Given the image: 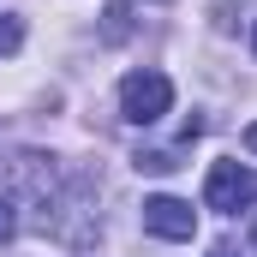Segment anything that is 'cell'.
<instances>
[{
    "label": "cell",
    "instance_id": "cell-3",
    "mask_svg": "<svg viewBox=\"0 0 257 257\" xmlns=\"http://www.w3.org/2000/svg\"><path fill=\"white\" fill-rule=\"evenodd\" d=\"M144 233H156V239H192L197 209L174 192H156V197H144Z\"/></svg>",
    "mask_w": 257,
    "mask_h": 257
},
{
    "label": "cell",
    "instance_id": "cell-2",
    "mask_svg": "<svg viewBox=\"0 0 257 257\" xmlns=\"http://www.w3.org/2000/svg\"><path fill=\"white\" fill-rule=\"evenodd\" d=\"M203 203H209V209H221V215L251 209V203H257V174L245 168V162H215V168H209V180H203Z\"/></svg>",
    "mask_w": 257,
    "mask_h": 257
},
{
    "label": "cell",
    "instance_id": "cell-9",
    "mask_svg": "<svg viewBox=\"0 0 257 257\" xmlns=\"http://www.w3.org/2000/svg\"><path fill=\"white\" fill-rule=\"evenodd\" d=\"M251 245H257V227H251Z\"/></svg>",
    "mask_w": 257,
    "mask_h": 257
},
{
    "label": "cell",
    "instance_id": "cell-5",
    "mask_svg": "<svg viewBox=\"0 0 257 257\" xmlns=\"http://www.w3.org/2000/svg\"><path fill=\"white\" fill-rule=\"evenodd\" d=\"M126 30H132V12L126 6H108V42H120Z\"/></svg>",
    "mask_w": 257,
    "mask_h": 257
},
{
    "label": "cell",
    "instance_id": "cell-6",
    "mask_svg": "<svg viewBox=\"0 0 257 257\" xmlns=\"http://www.w3.org/2000/svg\"><path fill=\"white\" fill-rule=\"evenodd\" d=\"M18 233V209H12V197H0V245Z\"/></svg>",
    "mask_w": 257,
    "mask_h": 257
},
{
    "label": "cell",
    "instance_id": "cell-7",
    "mask_svg": "<svg viewBox=\"0 0 257 257\" xmlns=\"http://www.w3.org/2000/svg\"><path fill=\"white\" fill-rule=\"evenodd\" d=\"M209 257H239V251H233V245H209Z\"/></svg>",
    "mask_w": 257,
    "mask_h": 257
},
{
    "label": "cell",
    "instance_id": "cell-4",
    "mask_svg": "<svg viewBox=\"0 0 257 257\" xmlns=\"http://www.w3.org/2000/svg\"><path fill=\"white\" fill-rule=\"evenodd\" d=\"M18 42H24V24H18L12 12H0V54H12Z\"/></svg>",
    "mask_w": 257,
    "mask_h": 257
},
{
    "label": "cell",
    "instance_id": "cell-8",
    "mask_svg": "<svg viewBox=\"0 0 257 257\" xmlns=\"http://www.w3.org/2000/svg\"><path fill=\"white\" fill-rule=\"evenodd\" d=\"M245 150H251V156H257V126H245Z\"/></svg>",
    "mask_w": 257,
    "mask_h": 257
},
{
    "label": "cell",
    "instance_id": "cell-1",
    "mask_svg": "<svg viewBox=\"0 0 257 257\" xmlns=\"http://www.w3.org/2000/svg\"><path fill=\"white\" fill-rule=\"evenodd\" d=\"M168 108H174V84H168V72L144 66V72H126V78H120V114H126L132 126H156Z\"/></svg>",
    "mask_w": 257,
    "mask_h": 257
},
{
    "label": "cell",
    "instance_id": "cell-10",
    "mask_svg": "<svg viewBox=\"0 0 257 257\" xmlns=\"http://www.w3.org/2000/svg\"><path fill=\"white\" fill-rule=\"evenodd\" d=\"M251 48H257V36H251Z\"/></svg>",
    "mask_w": 257,
    "mask_h": 257
}]
</instances>
